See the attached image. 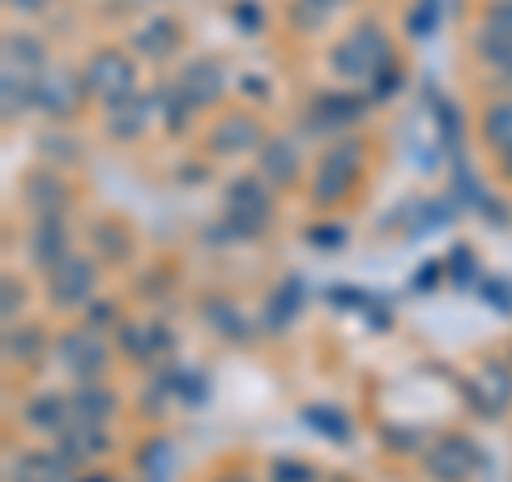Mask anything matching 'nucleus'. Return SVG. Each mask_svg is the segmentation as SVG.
<instances>
[{"label":"nucleus","mask_w":512,"mask_h":482,"mask_svg":"<svg viewBox=\"0 0 512 482\" xmlns=\"http://www.w3.org/2000/svg\"><path fill=\"white\" fill-rule=\"evenodd\" d=\"M77 482H116V478H107V474H86V478H77Z\"/></svg>","instance_id":"864d4df0"},{"label":"nucleus","mask_w":512,"mask_h":482,"mask_svg":"<svg viewBox=\"0 0 512 482\" xmlns=\"http://www.w3.org/2000/svg\"><path fill=\"white\" fill-rule=\"evenodd\" d=\"M180 180L184 184H201V167H180Z\"/></svg>","instance_id":"8fccbe9b"},{"label":"nucleus","mask_w":512,"mask_h":482,"mask_svg":"<svg viewBox=\"0 0 512 482\" xmlns=\"http://www.w3.org/2000/svg\"><path fill=\"white\" fill-rule=\"evenodd\" d=\"M308 239H312V248H320V252H338L346 244V231L333 227V222H320V227L308 231Z\"/></svg>","instance_id":"58836bf2"},{"label":"nucleus","mask_w":512,"mask_h":482,"mask_svg":"<svg viewBox=\"0 0 512 482\" xmlns=\"http://www.w3.org/2000/svg\"><path fill=\"white\" fill-rule=\"evenodd\" d=\"M299 308H303V282H299V278H282L274 291H269V299H265L261 325L274 329V333L291 329V320L299 316Z\"/></svg>","instance_id":"412c9836"},{"label":"nucleus","mask_w":512,"mask_h":482,"mask_svg":"<svg viewBox=\"0 0 512 482\" xmlns=\"http://www.w3.org/2000/svg\"><path fill=\"white\" fill-rule=\"evenodd\" d=\"M500 86H508V90H512V77H504V82H500Z\"/></svg>","instance_id":"6e6d98bb"},{"label":"nucleus","mask_w":512,"mask_h":482,"mask_svg":"<svg viewBox=\"0 0 512 482\" xmlns=\"http://www.w3.org/2000/svg\"><path fill=\"white\" fill-rule=\"evenodd\" d=\"M478 133H483V141L495 150V154H512V99H495L487 103L483 120H478Z\"/></svg>","instance_id":"b1692460"},{"label":"nucleus","mask_w":512,"mask_h":482,"mask_svg":"<svg viewBox=\"0 0 512 482\" xmlns=\"http://www.w3.org/2000/svg\"><path fill=\"white\" fill-rule=\"evenodd\" d=\"M402 82H406V77H402V64L389 60V64H384V69L372 77V82H367V86H372V99L380 103V99H393V94L402 90Z\"/></svg>","instance_id":"e433bc0d"},{"label":"nucleus","mask_w":512,"mask_h":482,"mask_svg":"<svg viewBox=\"0 0 512 482\" xmlns=\"http://www.w3.org/2000/svg\"><path fill=\"white\" fill-rule=\"evenodd\" d=\"M56 448L64 457H69L73 465H90V461H103L111 453V431L107 427H90V423H69L56 436Z\"/></svg>","instance_id":"a211bd4d"},{"label":"nucleus","mask_w":512,"mask_h":482,"mask_svg":"<svg viewBox=\"0 0 512 482\" xmlns=\"http://www.w3.org/2000/svg\"><path fill=\"white\" fill-rule=\"evenodd\" d=\"M69 410L77 423H90V427H111V419L120 414V397L111 384L103 380H90V384H73L69 389Z\"/></svg>","instance_id":"4468645a"},{"label":"nucleus","mask_w":512,"mask_h":482,"mask_svg":"<svg viewBox=\"0 0 512 482\" xmlns=\"http://www.w3.org/2000/svg\"><path fill=\"white\" fill-rule=\"evenodd\" d=\"M244 90H248V94H265V82H261V77H256V82L248 77V82H244Z\"/></svg>","instance_id":"3c124183"},{"label":"nucleus","mask_w":512,"mask_h":482,"mask_svg":"<svg viewBox=\"0 0 512 482\" xmlns=\"http://www.w3.org/2000/svg\"><path fill=\"white\" fill-rule=\"evenodd\" d=\"M56 363L69 372L73 384H90V380H103L107 367H111V350L99 337V329H69L56 337Z\"/></svg>","instance_id":"20e7f679"},{"label":"nucleus","mask_w":512,"mask_h":482,"mask_svg":"<svg viewBox=\"0 0 512 482\" xmlns=\"http://www.w3.org/2000/svg\"><path fill=\"white\" fill-rule=\"evenodd\" d=\"M5 5H9V9H18V13H39L47 0H5Z\"/></svg>","instance_id":"de8ad7c7"},{"label":"nucleus","mask_w":512,"mask_h":482,"mask_svg":"<svg viewBox=\"0 0 512 482\" xmlns=\"http://www.w3.org/2000/svg\"><path fill=\"white\" fill-rule=\"evenodd\" d=\"M291 22L299 26V30H320L329 22V13H320V9H312V5H303V0H295L291 5Z\"/></svg>","instance_id":"79ce46f5"},{"label":"nucleus","mask_w":512,"mask_h":482,"mask_svg":"<svg viewBox=\"0 0 512 482\" xmlns=\"http://www.w3.org/2000/svg\"><path fill=\"white\" fill-rule=\"evenodd\" d=\"M90 239H94V248H99V256H107V261H124V256L133 252V244H128V231L120 227V222H94Z\"/></svg>","instance_id":"c756f323"},{"label":"nucleus","mask_w":512,"mask_h":482,"mask_svg":"<svg viewBox=\"0 0 512 482\" xmlns=\"http://www.w3.org/2000/svg\"><path fill=\"white\" fill-rule=\"evenodd\" d=\"M214 482H252L248 474H222V478H214Z\"/></svg>","instance_id":"603ef678"},{"label":"nucleus","mask_w":512,"mask_h":482,"mask_svg":"<svg viewBox=\"0 0 512 482\" xmlns=\"http://www.w3.org/2000/svg\"><path fill=\"white\" fill-rule=\"evenodd\" d=\"M82 82H86V94H94V99H103V103H116L124 94L137 90L133 60H128L120 47H99V52L86 60Z\"/></svg>","instance_id":"39448f33"},{"label":"nucleus","mask_w":512,"mask_h":482,"mask_svg":"<svg viewBox=\"0 0 512 482\" xmlns=\"http://www.w3.org/2000/svg\"><path fill=\"white\" fill-rule=\"evenodd\" d=\"M116 342L124 350V359L150 363L154 355H167L171 350V333L163 320H141V325H116Z\"/></svg>","instance_id":"f3484780"},{"label":"nucleus","mask_w":512,"mask_h":482,"mask_svg":"<svg viewBox=\"0 0 512 482\" xmlns=\"http://www.w3.org/2000/svg\"><path fill=\"white\" fill-rule=\"evenodd\" d=\"M483 22L495 26V30H508V35H512V0H491Z\"/></svg>","instance_id":"a18cd8bd"},{"label":"nucleus","mask_w":512,"mask_h":482,"mask_svg":"<svg viewBox=\"0 0 512 482\" xmlns=\"http://www.w3.org/2000/svg\"><path fill=\"white\" fill-rule=\"evenodd\" d=\"M256 175L269 188H291L299 180V150L291 137H265V146L256 150Z\"/></svg>","instance_id":"dca6fc26"},{"label":"nucleus","mask_w":512,"mask_h":482,"mask_svg":"<svg viewBox=\"0 0 512 482\" xmlns=\"http://www.w3.org/2000/svg\"><path fill=\"white\" fill-rule=\"evenodd\" d=\"M5 64H13V69H22V73H43L47 69V52L39 47V39H30V35H5Z\"/></svg>","instance_id":"c85d7f7f"},{"label":"nucleus","mask_w":512,"mask_h":482,"mask_svg":"<svg viewBox=\"0 0 512 482\" xmlns=\"http://www.w3.org/2000/svg\"><path fill=\"white\" fill-rule=\"evenodd\" d=\"M154 111H158V103L133 90V94H124V99L107 103V124H103V128H107L111 141H137V137L150 128Z\"/></svg>","instance_id":"2eb2a0df"},{"label":"nucleus","mask_w":512,"mask_h":482,"mask_svg":"<svg viewBox=\"0 0 512 482\" xmlns=\"http://www.w3.org/2000/svg\"><path fill=\"white\" fill-rule=\"evenodd\" d=\"M167 470H171V444L150 440L146 453H141V474H146V482H167Z\"/></svg>","instance_id":"473e14b6"},{"label":"nucleus","mask_w":512,"mask_h":482,"mask_svg":"<svg viewBox=\"0 0 512 482\" xmlns=\"http://www.w3.org/2000/svg\"><path fill=\"white\" fill-rule=\"evenodd\" d=\"M22 423L30 431H43V436H60L64 427L73 423V410H69V393H52V389H43L35 393L22 406Z\"/></svg>","instance_id":"aec40b11"},{"label":"nucleus","mask_w":512,"mask_h":482,"mask_svg":"<svg viewBox=\"0 0 512 482\" xmlns=\"http://www.w3.org/2000/svg\"><path fill=\"white\" fill-rule=\"evenodd\" d=\"M77 465L60 453V448H30L13 461V482H77Z\"/></svg>","instance_id":"6ab92c4d"},{"label":"nucleus","mask_w":512,"mask_h":482,"mask_svg":"<svg viewBox=\"0 0 512 482\" xmlns=\"http://www.w3.org/2000/svg\"><path fill=\"white\" fill-rule=\"evenodd\" d=\"M35 73H22L13 69V64H5V77H0V103H5V120H18L22 111L35 103Z\"/></svg>","instance_id":"a878e982"},{"label":"nucleus","mask_w":512,"mask_h":482,"mask_svg":"<svg viewBox=\"0 0 512 482\" xmlns=\"http://www.w3.org/2000/svg\"><path fill=\"white\" fill-rule=\"evenodd\" d=\"M483 299L495 303L504 316H512V282L508 278H495V282H483Z\"/></svg>","instance_id":"ea45409f"},{"label":"nucleus","mask_w":512,"mask_h":482,"mask_svg":"<svg viewBox=\"0 0 512 482\" xmlns=\"http://www.w3.org/2000/svg\"><path fill=\"white\" fill-rule=\"evenodd\" d=\"M269 482H320V474H316V465L299 461V457H274Z\"/></svg>","instance_id":"f704fd0d"},{"label":"nucleus","mask_w":512,"mask_h":482,"mask_svg":"<svg viewBox=\"0 0 512 482\" xmlns=\"http://www.w3.org/2000/svg\"><path fill=\"white\" fill-rule=\"evenodd\" d=\"M26 256H30V265H35L39 273H52L64 256H73V248H69V222H64V214H47V218L30 222Z\"/></svg>","instance_id":"1a4fd4ad"},{"label":"nucleus","mask_w":512,"mask_h":482,"mask_svg":"<svg viewBox=\"0 0 512 482\" xmlns=\"http://www.w3.org/2000/svg\"><path fill=\"white\" fill-rule=\"evenodd\" d=\"M448 273H453V282L461 286V282H474L478 278V261H474V252L466 248V244H457L453 252H448Z\"/></svg>","instance_id":"4c0bfd02"},{"label":"nucleus","mask_w":512,"mask_h":482,"mask_svg":"<svg viewBox=\"0 0 512 482\" xmlns=\"http://www.w3.org/2000/svg\"><path fill=\"white\" fill-rule=\"evenodd\" d=\"M303 423H308L316 436H325L333 444H346L355 436V427H350V414H342L338 406H329V401H312V406H303Z\"/></svg>","instance_id":"393cba45"},{"label":"nucleus","mask_w":512,"mask_h":482,"mask_svg":"<svg viewBox=\"0 0 512 482\" xmlns=\"http://www.w3.org/2000/svg\"><path fill=\"white\" fill-rule=\"evenodd\" d=\"M384 440H389L397 453H414V448H427L419 431H406V427H393V431H384Z\"/></svg>","instance_id":"c03bdc74"},{"label":"nucleus","mask_w":512,"mask_h":482,"mask_svg":"<svg viewBox=\"0 0 512 482\" xmlns=\"http://www.w3.org/2000/svg\"><path fill=\"white\" fill-rule=\"evenodd\" d=\"M163 380H167V389H171L175 397L188 401V406H201V401H205V380H201V372H188V367H180V372H167Z\"/></svg>","instance_id":"2f4dec72"},{"label":"nucleus","mask_w":512,"mask_h":482,"mask_svg":"<svg viewBox=\"0 0 512 482\" xmlns=\"http://www.w3.org/2000/svg\"><path fill=\"white\" fill-rule=\"evenodd\" d=\"M500 167H504V175L512 180V154H504V158H500Z\"/></svg>","instance_id":"5fc2aeb1"},{"label":"nucleus","mask_w":512,"mask_h":482,"mask_svg":"<svg viewBox=\"0 0 512 482\" xmlns=\"http://www.w3.org/2000/svg\"><path fill=\"white\" fill-rule=\"evenodd\" d=\"M359 167H363V146L355 137H338L333 146H325L312 184H308V197H312L316 210H329V205L346 201L359 184Z\"/></svg>","instance_id":"7ed1b4c3"},{"label":"nucleus","mask_w":512,"mask_h":482,"mask_svg":"<svg viewBox=\"0 0 512 482\" xmlns=\"http://www.w3.org/2000/svg\"><path fill=\"white\" fill-rule=\"evenodd\" d=\"M47 350V333L39 325H5V359L9 363H35Z\"/></svg>","instance_id":"bb28decb"},{"label":"nucleus","mask_w":512,"mask_h":482,"mask_svg":"<svg viewBox=\"0 0 512 482\" xmlns=\"http://www.w3.org/2000/svg\"><path fill=\"white\" fill-rule=\"evenodd\" d=\"M201 308H205V320H210L214 333L231 337V342H244V337H248V316L239 312L231 299H218V295H214V299H205Z\"/></svg>","instance_id":"cd10ccee"},{"label":"nucleus","mask_w":512,"mask_h":482,"mask_svg":"<svg viewBox=\"0 0 512 482\" xmlns=\"http://www.w3.org/2000/svg\"><path fill=\"white\" fill-rule=\"evenodd\" d=\"M436 22H440V0H419V5L410 9V18H406L410 39H431L436 35Z\"/></svg>","instance_id":"72a5a7b5"},{"label":"nucleus","mask_w":512,"mask_h":482,"mask_svg":"<svg viewBox=\"0 0 512 482\" xmlns=\"http://www.w3.org/2000/svg\"><path fill=\"white\" fill-rule=\"evenodd\" d=\"M26 312V286L18 282V273H5L0 278V316H5V325H18Z\"/></svg>","instance_id":"7c9ffc66"},{"label":"nucleus","mask_w":512,"mask_h":482,"mask_svg":"<svg viewBox=\"0 0 512 482\" xmlns=\"http://www.w3.org/2000/svg\"><path fill=\"white\" fill-rule=\"evenodd\" d=\"M133 47L141 56H150V60H163V56H171L175 47H180V26H175L167 13H154V18L133 35Z\"/></svg>","instance_id":"5701e85b"},{"label":"nucleus","mask_w":512,"mask_h":482,"mask_svg":"<svg viewBox=\"0 0 512 482\" xmlns=\"http://www.w3.org/2000/svg\"><path fill=\"white\" fill-rule=\"evenodd\" d=\"M478 461L483 457L470 436H440L423 448V470L431 482H470Z\"/></svg>","instance_id":"0eeeda50"},{"label":"nucleus","mask_w":512,"mask_h":482,"mask_svg":"<svg viewBox=\"0 0 512 482\" xmlns=\"http://www.w3.org/2000/svg\"><path fill=\"white\" fill-rule=\"evenodd\" d=\"M261 146H265V133H261V124H256V116H248V111L222 116L214 124V133H210V150L222 154V158H239V154H252Z\"/></svg>","instance_id":"f8f14e48"},{"label":"nucleus","mask_w":512,"mask_h":482,"mask_svg":"<svg viewBox=\"0 0 512 482\" xmlns=\"http://www.w3.org/2000/svg\"><path fill=\"white\" fill-rule=\"evenodd\" d=\"M22 201H26V210L35 218L64 214L73 205V188L64 184V175L56 167L52 171H30L26 184H22Z\"/></svg>","instance_id":"ddd939ff"},{"label":"nucleus","mask_w":512,"mask_h":482,"mask_svg":"<svg viewBox=\"0 0 512 482\" xmlns=\"http://www.w3.org/2000/svg\"><path fill=\"white\" fill-rule=\"evenodd\" d=\"M222 222L239 235V239H256L269 231L274 222V188L261 175H235L222 188Z\"/></svg>","instance_id":"f03ea898"},{"label":"nucleus","mask_w":512,"mask_h":482,"mask_svg":"<svg viewBox=\"0 0 512 482\" xmlns=\"http://www.w3.org/2000/svg\"><path fill=\"white\" fill-rule=\"evenodd\" d=\"M393 60V47L384 26L376 22H359L342 43L329 47V69L342 77V82H372V77Z\"/></svg>","instance_id":"f257e3e1"},{"label":"nucleus","mask_w":512,"mask_h":482,"mask_svg":"<svg viewBox=\"0 0 512 482\" xmlns=\"http://www.w3.org/2000/svg\"><path fill=\"white\" fill-rule=\"evenodd\" d=\"M94 286H99V269H94L90 256H77V252L64 256V261L47 273V299L64 312L94 303Z\"/></svg>","instance_id":"423d86ee"},{"label":"nucleus","mask_w":512,"mask_h":482,"mask_svg":"<svg viewBox=\"0 0 512 482\" xmlns=\"http://www.w3.org/2000/svg\"><path fill=\"white\" fill-rule=\"evenodd\" d=\"M470 47H474V56L483 60L491 73H500V82H504V77H512V35H508V30H495V26L483 22L470 35Z\"/></svg>","instance_id":"4be33fe9"},{"label":"nucleus","mask_w":512,"mask_h":482,"mask_svg":"<svg viewBox=\"0 0 512 482\" xmlns=\"http://www.w3.org/2000/svg\"><path fill=\"white\" fill-rule=\"evenodd\" d=\"M82 99H86L82 73H69V69H60V64H47V69L39 73V82H35V107L43 111V116L69 120V116H77Z\"/></svg>","instance_id":"6e6552de"},{"label":"nucleus","mask_w":512,"mask_h":482,"mask_svg":"<svg viewBox=\"0 0 512 482\" xmlns=\"http://www.w3.org/2000/svg\"><path fill=\"white\" fill-rule=\"evenodd\" d=\"M175 86L188 94L192 107H214L222 94H227V64L214 60V56H197V60L184 64V73Z\"/></svg>","instance_id":"9b49d317"},{"label":"nucleus","mask_w":512,"mask_h":482,"mask_svg":"<svg viewBox=\"0 0 512 482\" xmlns=\"http://www.w3.org/2000/svg\"><path fill=\"white\" fill-rule=\"evenodd\" d=\"M86 325H90V329H107V325H116V303H107V299L86 303Z\"/></svg>","instance_id":"37998d69"},{"label":"nucleus","mask_w":512,"mask_h":482,"mask_svg":"<svg viewBox=\"0 0 512 482\" xmlns=\"http://www.w3.org/2000/svg\"><path fill=\"white\" fill-rule=\"evenodd\" d=\"M303 5H312V9H320V13H333L338 5H346V0H303Z\"/></svg>","instance_id":"09e8293b"},{"label":"nucleus","mask_w":512,"mask_h":482,"mask_svg":"<svg viewBox=\"0 0 512 482\" xmlns=\"http://www.w3.org/2000/svg\"><path fill=\"white\" fill-rule=\"evenodd\" d=\"M440 261H427V265H419V269H414V291H431V286H436L440 282Z\"/></svg>","instance_id":"49530a36"},{"label":"nucleus","mask_w":512,"mask_h":482,"mask_svg":"<svg viewBox=\"0 0 512 482\" xmlns=\"http://www.w3.org/2000/svg\"><path fill=\"white\" fill-rule=\"evenodd\" d=\"M188 111H192V103H188V94H184L180 86H171V90L163 94V103H158V116H163V124L171 128V133H180V128H184Z\"/></svg>","instance_id":"c9c22d12"},{"label":"nucleus","mask_w":512,"mask_h":482,"mask_svg":"<svg viewBox=\"0 0 512 482\" xmlns=\"http://www.w3.org/2000/svg\"><path fill=\"white\" fill-rule=\"evenodd\" d=\"M367 116V99L355 90H329L316 94V103L308 107V128L312 133H338V128H350Z\"/></svg>","instance_id":"9d476101"},{"label":"nucleus","mask_w":512,"mask_h":482,"mask_svg":"<svg viewBox=\"0 0 512 482\" xmlns=\"http://www.w3.org/2000/svg\"><path fill=\"white\" fill-rule=\"evenodd\" d=\"M231 18H235L239 30H261L265 13H261V5H256V0H239V5L231 9Z\"/></svg>","instance_id":"a19ab883"}]
</instances>
